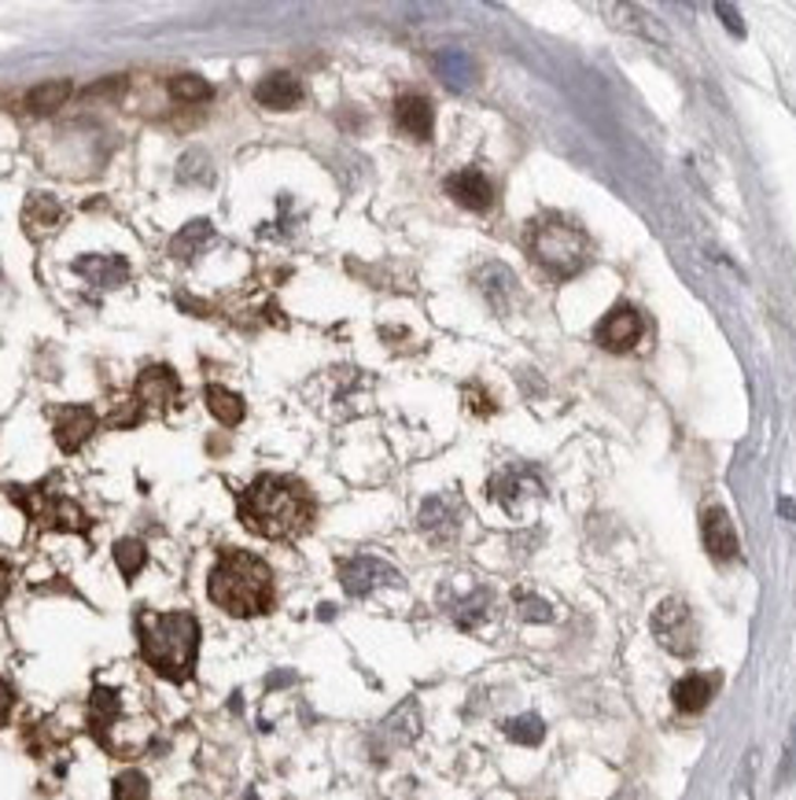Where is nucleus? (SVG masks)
Masks as SVG:
<instances>
[{
	"mask_svg": "<svg viewBox=\"0 0 796 800\" xmlns=\"http://www.w3.org/2000/svg\"><path fill=\"white\" fill-rule=\"evenodd\" d=\"M339 583H344V591L350 597H366V594L377 591V586H399L402 575L391 569L388 561H380V557L358 553V557H350V561L339 564Z\"/></svg>",
	"mask_w": 796,
	"mask_h": 800,
	"instance_id": "nucleus-7",
	"label": "nucleus"
},
{
	"mask_svg": "<svg viewBox=\"0 0 796 800\" xmlns=\"http://www.w3.org/2000/svg\"><path fill=\"white\" fill-rule=\"evenodd\" d=\"M93 432H96V410H89V407L56 410V443L64 454L82 450V443H89Z\"/></svg>",
	"mask_w": 796,
	"mask_h": 800,
	"instance_id": "nucleus-12",
	"label": "nucleus"
},
{
	"mask_svg": "<svg viewBox=\"0 0 796 800\" xmlns=\"http://www.w3.org/2000/svg\"><path fill=\"white\" fill-rule=\"evenodd\" d=\"M207 594L218 609L229 616H262L274 605V572L262 557L247 550H221L218 564L210 569Z\"/></svg>",
	"mask_w": 796,
	"mask_h": 800,
	"instance_id": "nucleus-2",
	"label": "nucleus"
},
{
	"mask_svg": "<svg viewBox=\"0 0 796 800\" xmlns=\"http://www.w3.org/2000/svg\"><path fill=\"white\" fill-rule=\"evenodd\" d=\"M417 524H420V532L439 542L453 539V535H458V524H461V499L458 494H431V499L420 505Z\"/></svg>",
	"mask_w": 796,
	"mask_h": 800,
	"instance_id": "nucleus-11",
	"label": "nucleus"
},
{
	"mask_svg": "<svg viewBox=\"0 0 796 800\" xmlns=\"http://www.w3.org/2000/svg\"><path fill=\"white\" fill-rule=\"evenodd\" d=\"M447 192L453 199H458L461 207L469 210H487L491 199H495V188H491V181L480 174V170H458V174L447 178Z\"/></svg>",
	"mask_w": 796,
	"mask_h": 800,
	"instance_id": "nucleus-16",
	"label": "nucleus"
},
{
	"mask_svg": "<svg viewBox=\"0 0 796 800\" xmlns=\"http://www.w3.org/2000/svg\"><path fill=\"white\" fill-rule=\"evenodd\" d=\"M207 407L221 424H240L244 421V399L237 391L221 388V384H210L207 388Z\"/></svg>",
	"mask_w": 796,
	"mask_h": 800,
	"instance_id": "nucleus-22",
	"label": "nucleus"
},
{
	"mask_svg": "<svg viewBox=\"0 0 796 800\" xmlns=\"http://www.w3.org/2000/svg\"><path fill=\"white\" fill-rule=\"evenodd\" d=\"M517 613H520V620H528V624H550L553 620V609L542 597L535 594H528V591H517Z\"/></svg>",
	"mask_w": 796,
	"mask_h": 800,
	"instance_id": "nucleus-28",
	"label": "nucleus"
},
{
	"mask_svg": "<svg viewBox=\"0 0 796 800\" xmlns=\"http://www.w3.org/2000/svg\"><path fill=\"white\" fill-rule=\"evenodd\" d=\"M528 251L542 270L553 273V277H576V273L590 262L587 232L561 218L535 221L528 232Z\"/></svg>",
	"mask_w": 796,
	"mask_h": 800,
	"instance_id": "nucleus-4",
	"label": "nucleus"
},
{
	"mask_svg": "<svg viewBox=\"0 0 796 800\" xmlns=\"http://www.w3.org/2000/svg\"><path fill=\"white\" fill-rule=\"evenodd\" d=\"M701 535H704V550H708L712 561L730 564L738 561V532H734V521L723 505H708L701 513Z\"/></svg>",
	"mask_w": 796,
	"mask_h": 800,
	"instance_id": "nucleus-9",
	"label": "nucleus"
},
{
	"mask_svg": "<svg viewBox=\"0 0 796 800\" xmlns=\"http://www.w3.org/2000/svg\"><path fill=\"white\" fill-rule=\"evenodd\" d=\"M207 240H210V221H204V218H199V221H188V226L181 229L174 240H170V255L188 262L193 255H199V248H204Z\"/></svg>",
	"mask_w": 796,
	"mask_h": 800,
	"instance_id": "nucleus-23",
	"label": "nucleus"
},
{
	"mask_svg": "<svg viewBox=\"0 0 796 800\" xmlns=\"http://www.w3.org/2000/svg\"><path fill=\"white\" fill-rule=\"evenodd\" d=\"M145 561H148L145 542H137V539L115 542V564H118V572H123L126 580H134V575H137L140 569H145Z\"/></svg>",
	"mask_w": 796,
	"mask_h": 800,
	"instance_id": "nucleus-27",
	"label": "nucleus"
},
{
	"mask_svg": "<svg viewBox=\"0 0 796 800\" xmlns=\"http://www.w3.org/2000/svg\"><path fill=\"white\" fill-rule=\"evenodd\" d=\"M715 12H719V15H723V23H727V26H730V34H738V37L745 34V26L738 23V15H734V8H727V4H715Z\"/></svg>",
	"mask_w": 796,
	"mask_h": 800,
	"instance_id": "nucleus-35",
	"label": "nucleus"
},
{
	"mask_svg": "<svg viewBox=\"0 0 796 800\" xmlns=\"http://www.w3.org/2000/svg\"><path fill=\"white\" fill-rule=\"evenodd\" d=\"M56 218H59V207H56L48 196H34V199H30V207H26V221H30V226H45V229H53V226H56Z\"/></svg>",
	"mask_w": 796,
	"mask_h": 800,
	"instance_id": "nucleus-31",
	"label": "nucleus"
},
{
	"mask_svg": "<svg viewBox=\"0 0 796 800\" xmlns=\"http://www.w3.org/2000/svg\"><path fill=\"white\" fill-rule=\"evenodd\" d=\"M210 82L207 78H199V75H177V78H170V96H177V100H185V104H199V100H210Z\"/></svg>",
	"mask_w": 796,
	"mask_h": 800,
	"instance_id": "nucleus-26",
	"label": "nucleus"
},
{
	"mask_svg": "<svg viewBox=\"0 0 796 800\" xmlns=\"http://www.w3.org/2000/svg\"><path fill=\"white\" fill-rule=\"evenodd\" d=\"M255 100L262 107L288 111V107H296L302 100V85H299V78L285 75V70H274V75H266L255 85Z\"/></svg>",
	"mask_w": 796,
	"mask_h": 800,
	"instance_id": "nucleus-17",
	"label": "nucleus"
},
{
	"mask_svg": "<svg viewBox=\"0 0 796 800\" xmlns=\"http://www.w3.org/2000/svg\"><path fill=\"white\" fill-rule=\"evenodd\" d=\"M240 521L262 539H296L314 524V499L291 476H258L240 494Z\"/></svg>",
	"mask_w": 796,
	"mask_h": 800,
	"instance_id": "nucleus-1",
	"label": "nucleus"
},
{
	"mask_svg": "<svg viewBox=\"0 0 796 800\" xmlns=\"http://www.w3.org/2000/svg\"><path fill=\"white\" fill-rule=\"evenodd\" d=\"M395 123H399V129H406L409 137L428 140L431 137V126H436V111H431V104H428L425 96L409 93V96H399Z\"/></svg>",
	"mask_w": 796,
	"mask_h": 800,
	"instance_id": "nucleus-18",
	"label": "nucleus"
},
{
	"mask_svg": "<svg viewBox=\"0 0 796 800\" xmlns=\"http://www.w3.org/2000/svg\"><path fill=\"white\" fill-rule=\"evenodd\" d=\"M436 70L442 75V82L453 85V89H465L472 78H476V64H472L469 53H461V48H447V53H439Z\"/></svg>",
	"mask_w": 796,
	"mask_h": 800,
	"instance_id": "nucleus-20",
	"label": "nucleus"
},
{
	"mask_svg": "<svg viewBox=\"0 0 796 800\" xmlns=\"http://www.w3.org/2000/svg\"><path fill=\"white\" fill-rule=\"evenodd\" d=\"M542 494H546V488H542L539 472L528 469V465H509L491 480V499L512 516H523L531 505H539Z\"/></svg>",
	"mask_w": 796,
	"mask_h": 800,
	"instance_id": "nucleus-6",
	"label": "nucleus"
},
{
	"mask_svg": "<svg viewBox=\"0 0 796 800\" xmlns=\"http://www.w3.org/2000/svg\"><path fill=\"white\" fill-rule=\"evenodd\" d=\"M12 491V499L23 505L30 516H37L42 524H53L59 532H82L85 528V513L78 510L74 502L67 499H48L45 491H19V488H8Z\"/></svg>",
	"mask_w": 796,
	"mask_h": 800,
	"instance_id": "nucleus-8",
	"label": "nucleus"
},
{
	"mask_svg": "<svg viewBox=\"0 0 796 800\" xmlns=\"http://www.w3.org/2000/svg\"><path fill=\"white\" fill-rule=\"evenodd\" d=\"M501 734L517 745H539L542 738H546V727H542L539 716L528 712V716H517V719H509V723H501Z\"/></svg>",
	"mask_w": 796,
	"mask_h": 800,
	"instance_id": "nucleus-25",
	"label": "nucleus"
},
{
	"mask_svg": "<svg viewBox=\"0 0 796 800\" xmlns=\"http://www.w3.org/2000/svg\"><path fill=\"white\" fill-rule=\"evenodd\" d=\"M70 93H74V85H70L67 78H59V82H45L26 96V107L30 111H56V107L67 104Z\"/></svg>",
	"mask_w": 796,
	"mask_h": 800,
	"instance_id": "nucleus-24",
	"label": "nucleus"
},
{
	"mask_svg": "<svg viewBox=\"0 0 796 800\" xmlns=\"http://www.w3.org/2000/svg\"><path fill=\"white\" fill-rule=\"evenodd\" d=\"M480 292L491 299V307L498 313L509 310V296H517V281H512V273L506 266H498V262H491V266L480 270Z\"/></svg>",
	"mask_w": 796,
	"mask_h": 800,
	"instance_id": "nucleus-19",
	"label": "nucleus"
},
{
	"mask_svg": "<svg viewBox=\"0 0 796 800\" xmlns=\"http://www.w3.org/2000/svg\"><path fill=\"white\" fill-rule=\"evenodd\" d=\"M8 594H12V564L0 561V605L8 602Z\"/></svg>",
	"mask_w": 796,
	"mask_h": 800,
	"instance_id": "nucleus-34",
	"label": "nucleus"
},
{
	"mask_svg": "<svg viewBox=\"0 0 796 800\" xmlns=\"http://www.w3.org/2000/svg\"><path fill=\"white\" fill-rule=\"evenodd\" d=\"M115 712H118V694L107 690V686H96L93 690V727L96 731H104L111 719H115Z\"/></svg>",
	"mask_w": 796,
	"mask_h": 800,
	"instance_id": "nucleus-29",
	"label": "nucleus"
},
{
	"mask_svg": "<svg viewBox=\"0 0 796 800\" xmlns=\"http://www.w3.org/2000/svg\"><path fill=\"white\" fill-rule=\"evenodd\" d=\"M487 613H491V591H487V586H472L465 597L450 602V616L461 627H476Z\"/></svg>",
	"mask_w": 796,
	"mask_h": 800,
	"instance_id": "nucleus-21",
	"label": "nucleus"
},
{
	"mask_svg": "<svg viewBox=\"0 0 796 800\" xmlns=\"http://www.w3.org/2000/svg\"><path fill=\"white\" fill-rule=\"evenodd\" d=\"M12 705H15V690L0 678V727H4L8 716H12Z\"/></svg>",
	"mask_w": 796,
	"mask_h": 800,
	"instance_id": "nucleus-33",
	"label": "nucleus"
},
{
	"mask_svg": "<svg viewBox=\"0 0 796 800\" xmlns=\"http://www.w3.org/2000/svg\"><path fill=\"white\" fill-rule=\"evenodd\" d=\"M646 332V321L634 307H616L604 313V321L598 325V343L604 351H631L634 343Z\"/></svg>",
	"mask_w": 796,
	"mask_h": 800,
	"instance_id": "nucleus-10",
	"label": "nucleus"
},
{
	"mask_svg": "<svg viewBox=\"0 0 796 800\" xmlns=\"http://www.w3.org/2000/svg\"><path fill=\"white\" fill-rule=\"evenodd\" d=\"M181 395V384L174 377V369L166 366H151L137 377V407L140 402H148V407H174Z\"/></svg>",
	"mask_w": 796,
	"mask_h": 800,
	"instance_id": "nucleus-15",
	"label": "nucleus"
},
{
	"mask_svg": "<svg viewBox=\"0 0 796 800\" xmlns=\"http://www.w3.org/2000/svg\"><path fill=\"white\" fill-rule=\"evenodd\" d=\"M115 800H148V778L140 772H123L115 778Z\"/></svg>",
	"mask_w": 796,
	"mask_h": 800,
	"instance_id": "nucleus-30",
	"label": "nucleus"
},
{
	"mask_svg": "<svg viewBox=\"0 0 796 800\" xmlns=\"http://www.w3.org/2000/svg\"><path fill=\"white\" fill-rule=\"evenodd\" d=\"M177 178L181 181H210V170H207V156H204V151H188V156L181 159Z\"/></svg>",
	"mask_w": 796,
	"mask_h": 800,
	"instance_id": "nucleus-32",
	"label": "nucleus"
},
{
	"mask_svg": "<svg viewBox=\"0 0 796 800\" xmlns=\"http://www.w3.org/2000/svg\"><path fill=\"white\" fill-rule=\"evenodd\" d=\"M653 635H657V642L674 656L697 653V620H693L690 605L682 602V597L660 602V609L653 613Z\"/></svg>",
	"mask_w": 796,
	"mask_h": 800,
	"instance_id": "nucleus-5",
	"label": "nucleus"
},
{
	"mask_svg": "<svg viewBox=\"0 0 796 800\" xmlns=\"http://www.w3.org/2000/svg\"><path fill=\"white\" fill-rule=\"evenodd\" d=\"M137 642L148 667L185 683L199 653V620L193 613H137Z\"/></svg>",
	"mask_w": 796,
	"mask_h": 800,
	"instance_id": "nucleus-3",
	"label": "nucleus"
},
{
	"mask_svg": "<svg viewBox=\"0 0 796 800\" xmlns=\"http://www.w3.org/2000/svg\"><path fill=\"white\" fill-rule=\"evenodd\" d=\"M74 273L96 288H123L129 281V262L123 255H82L74 259Z\"/></svg>",
	"mask_w": 796,
	"mask_h": 800,
	"instance_id": "nucleus-14",
	"label": "nucleus"
},
{
	"mask_svg": "<svg viewBox=\"0 0 796 800\" xmlns=\"http://www.w3.org/2000/svg\"><path fill=\"white\" fill-rule=\"evenodd\" d=\"M715 690H719V675H712V672H690V675H682L679 683H674V708L679 712H687V716H697L704 712V708L712 705V697Z\"/></svg>",
	"mask_w": 796,
	"mask_h": 800,
	"instance_id": "nucleus-13",
	"label": "nucleus"
}]
</instances>
